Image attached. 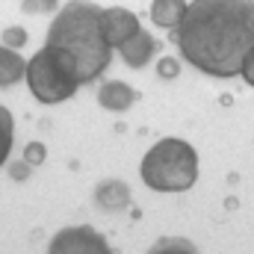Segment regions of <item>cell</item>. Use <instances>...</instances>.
Masks as SVG:
<instances>
[{"instance_id": "6da1fadb", "label": "cell", "mask_w": 254, "mask_h": 254, "mask_svg": "<svg viewBox=\"0 0 254 254\" xmlns=\"http://www.w3.org/2000/svg\"><path fill=\"white\" fill-rule=\"evenodd\" d=\"M172 42L210 77H237L254 48V0H192Z\"/></svg>"}, {"instance_id": "7a4b0ae2", "label": "cell", "mask_w": 254, "mask_h": 254, "mask_svg": "<svg viewBox=\"0 0 254 254\" xmlns=\"http://www.w3.org/2000/svg\"><path fill=\"white\" fill-rule=\"evenodd\" d=\"M101 12L104 9L92 0H68L48 30V45L74 60L80 83L98 80L113 60V48L101 33Z\"/></svg>"}, {"instance_id": "3957f363", "label": "cell", "mask_w": 254, "mask_h": 254, "mask_svg": "<svg viewBox=\"0 0 254 254\" xmlns=\"http://www.w3.org/2000/svg\"><path fill=\"white\" fill-rule=\"evenodd\" d=\"M139 175L157 192H187L198 181V154L184 139H160L142 157Z\"/></svg>"}, {"instance_id": "277c9868", "label": "cell", "mask_w": 254, "mask_h": 254, "mask_svg": "<svg viewBox=\"0 0 254 254\" xmlns=\"http://www.w3.org/2000/svg\"><path fill=\"white\" fill-rule=\"evenodd\" d=\"M27 86L33 92V98L39 104H63L68 101L77 86H80V74H77V65L74 60L60 51V48H51L45 45L30 63H27Z\"/></svg>"}, {"instance_id": "5b68a950", "label": "cell", "mask_w": 254, "mask_h": 254, "mask_svg": "<svg viewBox=\"0 0 254 254\" xmlns=\"http://www.w3.org/2000/svg\"><path fill=\"white\" fill-rule=\"evenodd\" d=\"M48 254H113V249L107 246V240L95 228L74 225V228H63L51 240Z\"/></svg>"}, {"instance_id": "8992f818", "label": "cell", "mask_w": 254, "mask_h": 254, "mask_svg": "<svg viewBox=\"0 0 254 254\" xmlns=\"http://www.w3.org/2000/svg\"><path fill=\"white\" fill-rule=\"evenodd\" d=\"M139 18L133 12H127L122 6H113V9H104L101 12V33L107 39L110 48H122L127 39H133L139 33Z\"/></svg>"}, {"instance_id": "52a82bcc", "label": "cell", "mask_w": 254, "mask_h": 254, "mask_svg": "<svg viewBox=\"0 0 254 254\" xmlns=\"http://www.w3.org/2000/svg\"><path fill=\"white\" fill-rule=\"evenodd\" d=\"M160 51V45H157V39L151 36V33H145V30H139L133 39H127L125 45L119 48V54H122V60H125L130 68H142V65L151 63V57Z\"/></svg>"}, {"instance_id": "ba28073f", "label": "cell", "mask_w": 254, "mask_h": 254, "mask_svg": "<svg viewBox=\"0 0 254 254\" xmlns=\"http://www.w3.org/2000/svg\"><path fill=\"white\" fill-rule=\"evenodd\" d=\"M133 101H136V92L122 83V80H110V83H104L101 89H98V104L104 107V110H113V113H125L133 107Z\"/></svg>"}, {"instance_id": "9c48e42d", "label": "cell", "mask_w": 254, "mask_h": 254, "mask_svg": "<svg viewBox=\"0 0 254 254\" xmlns=\"http://www.w3.org/2000/svg\"><path fill=\"white\" fill-rule=\"evenodd\" d=\"M95 201H98L101 210L119 213V210L130 207V187H127L125 181H104L95 190Z\"/></svg>"}, {"instance_id": "30bf717a", "label": "cell", "mask_w": 254, "mask_h": 254, "mask_svg": "<svg viewBox=\"0 0 254 254\" xmlns=\"http://www.w3.org/2000/svg\"><path fill=\"white\" fill-rule=\"evenodd\" d=\"M187 6H190L187 0H154L151 9H148V15H151V21H154L157 27H163V30H175V27L184 21Z\"/></svg>"}, {"instance_id": "8fae6325", "label": "cell", "mask_w": 254, "mask_h": 254, "mask_svg": "<svg viewBox=\"0 0 254 254\" xmlns=\"http://www.w3.org/2000/svg\"><path fill=\"white\" fill-rule=\"evenodd\" d=\"M24 74H27L24 57H18V51H12V48H6V45H0V89L15 86Z\"/></svg>"}, {"instance_id": "7c38bea8", "label": "cell", "mask_w": 254, "mask_h": 254, "mask_svg": "<svg viewBox=\"0 0 254 254\" xmlns=\"http://www.w3.org/2000/svg\"><path fill=\"white\" fill-rule=\"evenodd\" d=\"M148 254H198V249L192 246L190 240H184V237H160Z\"/></svg>"}, {"instance_id": "4fadbf2b", "label": "cell", "mask_w": 254, "mask_h": 254, "mask_svg": "<svg viewBox=\"0 0 254 254\" xmlns=\"http://www.w3.org/2000/svg\"><path fill=\"white\" fill-rule=\"evenodd\" d=\"M12 142H15V122L9 116V110L0 104V166L9 160V151H12Z\"/></svg>"}, {"instance_id": "5bb4252c", "label": "cell", "mask_w": 254, "mask_h": 254, "mask_svg": "<svg viewBox=\"0 0 254 254\" xmlns=\"http://www.w3.org/2000/svg\"><path fill=\"white\" fill-rule=\"evenodd\" d=\"M3 45L12 48V51L24 48V45H27V30H24V27H6V30H3Z\"/></svg>"}, {"instance_id": "9a60e30c", "label": "cell", "mask_w": 254, "mask_h": 254, "mask_svg": "<svg viewBox=\"0 0 254 254\" xmlns=\"http://www.w3.org/2000/svg\"><path fill=\"white\" fill-rule=\"evenodd\" d=\"M24 163L27 166H42L45 163V145L42 142H30L24 148Z\"/></svg>"}, {"instance_id": "2e32d148", "label": "cell", "mask_w": 254, "mask_h": 254, "mask_svg": "<svg viewBox=\"0 0 254 254\" xmlns=\"http://www.w3.org/2000/svg\"><path fill=\"white\" fill-rule=\"evenodd\" d=\"M157 74H160L163 80H175V77L181 74V65H178V60H172V57H163V60L157 63Z\"/></svg>"}, {"instance_id": "e0dca14e", "label": "cell", "mask_w": 254, "mask_h": 254, "mask_svg": "<svg viewBox=\"0 0 254 254\" xmlns=\"http://www.w3.org/2000/svg\"><path fill=\"white\" fill-rule=\"evenodd\" d=\"M21 9L24 12H51V9H57V0H21Z\"/></svg>"}, {"instance_id": "ac0fdd59", "label": "cell", "mask_w": 254, "mask_h": 254, "mask_svg": "<svg viewBox=\"0 0 254 254\" xmlns=\"http://www.w3.org/2000/svg\"><path fill=\"white\" fill-rule=\"evenodd\" d=\"M243 77H246V83L254 86V48L249 51V57H246V63H243V71H240Z\"/></svg>"}, {"instance_id": "d6986e66", "label": "cell", "mask_w": 254, "mask_h": 254, "mask_svg": "<svg viewBox=\"0 0 254 254\" xmlns=\"http://www.w3.org/2000/svg\"><path fill=\"white\" fill-rule=\"evenodd\" d=\"M9 175H12L15 181H24V178L30 175V166H27V163H12V166H9Z\"/></svg>"}]
</instances>
